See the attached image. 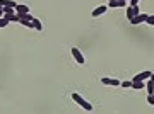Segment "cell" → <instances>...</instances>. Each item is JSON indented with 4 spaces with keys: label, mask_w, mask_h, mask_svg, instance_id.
<instances>
[{
    "label": "cell",
    "mask_w": 154,
    "mask_h": 114,
    "mask_svg": "<svg viewBox=\"0 0 154 114\" xmlns=\"http://www.w3.org/2000/svg\"><path fill=\"white\" fill-rule=\"evenodd\" d=\"M146 19H147V14H137L135 17H132V19H130V24L137 26V24H142V22H146Z\"/></svg>",
    "instance_id": "cell-4"
},
{
    "label": "cell",
    "mask_w": 154,
    "mask_h": 114,
    "mask_svg": "<svg viewBox=\"0 0 154 114\" xmlns=\"http://www.w3.org/2000/svg\"><path fill=\"white\" fill-rule=\"evenodd\" d=\"M125 5H127L125 0H110V5H108V7H111V9H118V7H125Z\"/></svg>",
    "instance_id": "cell-9"
},
{
    "label": "cell",
    "mask_w": 154,
    "mask_h": 114,
    "mask_svg": "<svg viewBox=\"0 0 154 114\" xmlns=\"http://www.w3.org/2000/svg\"><path fill=\"white\" fill-rule=\"evenodd\" d=\"M29 12V7L24 5V4H17V7H15V14L17 15H22V14H28Z\"/></svg>",
    "instance_id": "cell-7"
},
{
    "label": "cell",
    "mask_w": 154,
    "mask_h": 114,
    "mask_svg": "<svg viewBox=\"0 0 154 114\" xmlns=\"http://www.w3.org/2000/svg\"><path fill=\"white\" fill-rule=\"evenodd\" d=\"M0 9H2V4H0Z\"/></svg>",
    "instance_id": "cell-20"
},
{
    "label": "cell",
    "mask_w": 154,
    "mask_h": 114,
    "mask_svg": "<svg viewBox=\"0 0 154 114\" xmlns=\"http://www.w3.org/2000/svg\"><path fill=\"white\" fill-rule=\"evenodd\" d=\"M31 22H33V27H34L36 31H43V24H41V20L40 19H34V17H33Z\"/></svg>",
    "instance_id": "cell-10"
},
{
    "label": "cell",
    "mask_w": 154,
    "mask_h": 114,
    "mask_svg": "<svg viewBox=\"0 0 154 114\" xmlns=\"http://www.w3.org/2000/svg\"><path fill=\"white\" fill-rule=\"evenodd\" d=\"M120 85L123 89H128V87H132V82H120Z\"/></svg>",
    "instance_id": "cell-16"
},
{
    "label": "cell",
    "mask_w": 154,
    "mask_h": 114,
    "mask_svg": "<svg viewBox=\"0 0 154 114\" xmlns=\"http://www.w3.org/2000/svg\"><path fill=\"white\" fill-rule=\"evenodd\" d=\"M128 2H130L132 5H137V4H139V0H128Z\"/></svg>",
    "instance_id": "cell-18"
},
{
    "label": "cell",
    "mask_w": 154,
    "mask_h": 114,
    "mask_svg": "<svg viewBox=\"0 0 154 114\" xmlns=\"http://www.w3.org/2000/svg\"><path fill=\"white\" fill-rule=\"evenodd\" d=\"M4 14H15L14 7H4Z\"/></svg>",
    "instance_id": "cell-14"
},
{
    "label": "cell",
    "mask_w": 154,
    "mask_h": 114,
    "mask_svg": "<svg viewBox=\"0 0 154 114\" xmlns=\"http://www.w3.org/2000/svg\"><path fill=\"white\" fill-rule=\"evenodd\" d=\"M151 82H153V84H154V73L151 75Z\"/></svg>",
    "instance_id": "cell-19"
},
{
    "label": "cell",
    "mask_w": 154,
    "mask_h": 114,
    "mask_svg": "<svg viewBox=\"0 0 154 114\" xmlns=\"http://www.w3.org/2000/svg\"><path fill=\"white\" fill-rule=\"evenodd\" d=\"M101 84H105V85H113V87H118V85H120V80H118V78H110V77H105V78H101Z\"/></svg>",
    "instance_id": "cell-5"
},
{
    "label": "cell",
    "mask_w": 154,
    "mask_h": 114,
    "mask_svg": "<svg viewBox=\"0 0 154 114\" xmlns=\"http://www.w3.org/2000/svg\"><path fill=\"white\" fill-rule=\"evenodd\" d=\"M146 89H147V92H149V94H154V84H153V82H151V80L147 82Z\"/></svg>",
    "instance_id": "cell-12"
},
{
    "label": "cell",
    "mask_w": 154,
    "mask_h": 114,
    "mask_svg": "<svg viewBox=\"0 0 154 114\" xmlns=\"http://www.w3.org/2000/svg\"><path fill=\"white\" fill-rule=\"evenodd\" d=\"M72 101L77 102V104H79L81 107L86 109V111H89V113L92 111V106H91V104H89L87 101H86V99H82V95H81V94H77V92H72Z\"/></svg>",
    "instance_id": "cell-1"
},
{
    "label": "cell",
    "mask_w": 154,
    "mask_h": 114,
    "mask_svg": "<svg viewBox=\"0 0 154 114\" xmlns=\"http://www.w3.org/2000/svg\"><path fill=\"white\" fill-rule=\"evenodd\" d=\"M151 75H153L151 72H142V73H137V75H135V77L132 78V82H133V80H142V82H144L146 78H151Z\"/></svg>",
    "instance_id": "cell-8"
},
{
    "label": "cell",
    "mask_w": 154,
    "mask_h": 114,
    "mask_svg": "<svg viewBox=\"0 0 154 114\" xmlns=\"http://www.w3.org/2000/svg\"><path fill=\"white\" fill-rule=\"evenodd\" d=\"M70 51H72V56L76 58V61L79 63V65H84V63H86V58H84V54L79 51V48H72Z\"/></svg>",
    "instance_id": "cell-2"
},
{
    "label": "cell",
    "mask_w": 154,
    "mask_h": 114,
    "mask_svg": "<svg viewBox=\"0 0 154 114\" xmlns=\"http://www.w3.org/2000/svg\"><path fill=\"white\" fill-rule=\"evenodd\" d=\"M9 24H10V22H9L5 17H0V27H7Z\"/></svg>",
    "instance_id": "cell-13"
},
{
    "label": "cell",
    "mask_w": 154,
    "mask_h": 114,
    "mask_svg": "<svg viewBox=\"0 0 154 114\" xmlns=\"http://www.w3.org/2000/svg\"><path fill=\"white\" fill-rule=\"evenodd\" d=\"M153 95H154V94H153Z\"/></svg>",
    "instance_id": "cell-21"
},
{
    "label": "cell",
    "mask_w": 154,
    "mask_h": 114,
    "mask_svg": "<svg viewBox=\"0 0 154 114\" xmlns=\"http://www.w3.org/2000/svg\"><path fill=\"white\" fill-rule=\"evenodd\" d=\"M106 10H108V5H99V7H96V9L91 12V15H92V17H99V15H103Z\"/></svg>",
    "instance_id": "cell-6"
},
{
    "label": "cell",
    "mask_w": 154,
    "mask_h": 114,
    "mask_svg": "<svg viewBox=\"0 0 154 114\" xmlns=\"http://www.w3.org/2000/svg\"><path fill=\"white\" fill-rule=\"evenodd\" d=\"M0 4H2V7H17V4H15L14 0H0Z\"/></svg>",
    "instance_id": "cell-11"
},
{
    "label": "cell",
    "mask_w": 154,
    "mask_h": 114,
    "mask_svg": "<svg viewBox=\"0 0 154 114\" xmlns=\"http://www.w3.org/2000/svg\"><path fill=\"white\" fill-rule=\"evenodd\" d=\"M137 14H140V9H139V4L137 5H130L128 9H127V19L130 20L132 17H135Z\"/></svg>",
    "instance_id": "cell-3"
},
{
    "label": "cell",
    "mask_w": 154,
    "mask_h": 114,
    "mask_svg": "<svg viewBox=\"0 0 154 114\" xmlns=\"http://www.w3.org/2000/svg\"><path fill=\"white\" fill-rule=\"evenodd\" d=\"M146 24H151V26H154V15H147Z\"/></svg>",
    "instance_id": "cell-15"
},
{
    "label": "cell",
    "mask_w": 154,
    "mask_h": 114,
    "mask_svg": "<svg viewBox=\"0 0 154 114\" xmlns=\"http://www.w3.org/2000/svg\"><path fill=\"white\" fill-rule=\"evenodd\" d=\"M147 102H149L151 106H154V95H153V94H149V95H147Z\"/></svg>",
    "instance_id": "cell-17"
}]
</instances>
